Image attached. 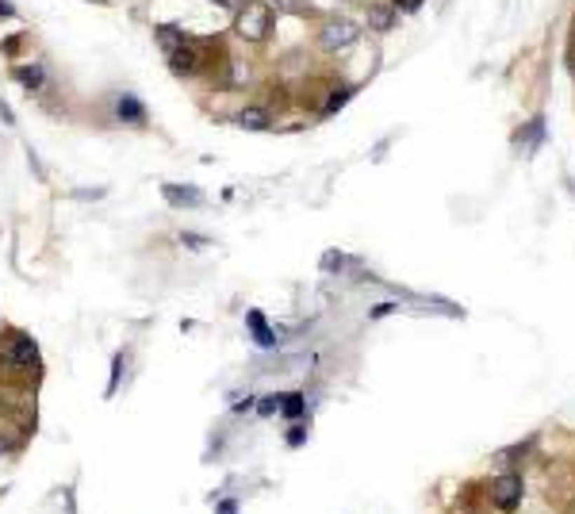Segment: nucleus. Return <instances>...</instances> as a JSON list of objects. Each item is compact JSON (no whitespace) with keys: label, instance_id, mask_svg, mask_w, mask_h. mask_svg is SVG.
<instances>
[{"label":"nucleus","instance_id":"obj_11","mask_svg":"<svg viewBox=\"0 0 575 514\" xmlns=\"http://www.w3.org/2000/svg\"><path fill=\"white\" fill-rule=\"evenodd\" d=\"M303 411H307V403H303L299 391H288V395H280V414H288V419H299Z\"/></svg>","mask_w":575,"mask_h":514},{"label":"nucleus","instance_id":"obj_12","mask_svg":"<svg viewBox=\"0 0 575 514\" xmlns=\"http://www.w3.org/2000/svg\"><path fill=\"white\" fill-rule=\"evenodd\" d=\"M15 77H20L27 88H39L46 81V73H43V65H23V69H15Z\"/></svg>","mask_w":575,"mask_h":514},{"label":"nucleus","instance_id":"obj_25","mask_svg":"<svg viewBox=\"0 0 575 514\" xmlns=\"http://www.w3.org/2000/svg\"><path fill=\"white\" fill-rule=\"evenodd\" d=\"M571 73H575V65H571Z\"/></svg>","mask_w":575,"mask_h":514},{"label":"nucleus","instance_id":"obj_16","mask_svg":"<svg viewBox=\"0 0 575 514\" xmlns=\"http://www.w3.org/2000/svg\"><path fill=\"white\" fill-rule=\"evenodd\" d=\"M261 414H273V411H280V395H265L261 399V407H257Z\"/></svg>","mask_w":575,"mask_h":514},{"label":"nucleus","instance_id":"obj_15","mask_svg":"<svg viewBox=\"0 0 575 514\" xmlns=\"http://www.w3.org/2000/svg\"><path fill=\"white\" fill-rule=\"evenodd\" d=\"M180 242H184L188 250H203V246H208V238H203V234H192V231L180 234Z\"/></svg>","mask_w":575,"mask_h":514},{"label":"nucleus","instance_id":"obj_13","mask_svg":"<svg viewBox=\"0 0 575 514\" xmlns=\"http://www.w3.org/2000/svg\"><path fill=\"white\" fill-rule=\"evenodd\" d=\"M345 269V257L338 254V250H330V254H323V273L330 276V273H341Z\"/></svg>","mask_w":575,"mask_h":514},{"label":"nucleus","instance_id":"obj_21","mask_svg":"<svg viewBox=\"0 0 575 514\" xmlns=\"http://www.w3.org/2000/svg\"><path fill=\"white\" fill-rule=\"evenodd\" d=\"M250 407H253V399H250V395H245V399L238 395V399H234V411H250Z\"/></svg>","mask_w":575,"mask_h":514},{"label":"nucleus","instance_id":"obj_2","mask_svg":"<svg viewBox=\"0 0 575 514\" xmlns=\"http://www.w3.org/2000/svg\"><path fill=\"white\" fill-rule=\"evenodd\" d=\"M522 495H525V484H522V476L518 472H506L503 480L495 484V492H491V499H495V507L499 510H506V514H514L518 507H522Z\"/></svg>","mask_w":575,"mask_h":514},{"label":"nucleus","instance_id":"obj_1","mask_svg":"<svg viewBox=\"0 0 575 514\" xmlns=\"http://www.w3.org/2000/svg\"><path fill=\"white\" fill-rule=\"evenodd\" d=\"M323 46L330 54H341V50H353L357 46V39H360V31H357V23H349V20H334V23H326L323 27Z\"/></svg>","mask_w":575,"mask_h":514},{"label":"nucleus","instance_id":"obj_7","mask_svg":"<svg viewBox=\"0 0 575 514\" xmlns=\"http://www.w3.org/2000/svg\"><path fill=\"white\" fill-rule=\"evenodd\" d=\"M245 323H250L253 341H257L261 349H273L276 341H280V338H276V330H269V323H265V315H261V311H250V315H245Z\"/></svg>","mask_w":575,"mask_h":514},{"label":"nucleus","instance_id":"obj_20","mask_svg":"<svg viewBox=\"0 0 575 514\" xmlns=\"http://www.w3.org/2000/svg\"><path fill=\"white\" fill-rule=\"evenodd\" d=\"M399 8H402V12H418V8H422V0H399Z\"/></svg>","mask_w":575,"mask_h":514},{"label":"nucleus","instance_id":"obj_5","mask_svg":"<svg viewBox=\"0 0 575 514\" xmlns=\"http://www.w3.org/2000/svg\"><path fill=\"white\" fill-rule=\"evenodd\" d=\"M169 69L180 73V77H192V73L200 69V58H196V50H188V46H172L169 50Z\"/></svg>","mask_w":575,"mask_h":514},{"label":"nucleus","instance_id":"obj_4","mask_svg":"<svg viewBox=\"0 0 575 514\" xmlns=\"http://www.w3.org/2000/svg\"><path fill=\"white\" fill-rule=\"evenodd\" d=\"M8 361H12L15 369H35L39 365V346L31 338H15L12 346H8Z\"/></svg>","mask_w":575,"mask_h":514},{"label":"nucleus","instance_id":"obj_10","mask_svg":"<svg viewBox=\"0 0 575 514\" xmlns=\"http://www.w3.org/2000/svg\"><path fill=\"white\" fill-rule=\"evenodd\" d=\"M115 111H119V119H130V123H142V119H146L142 104H138V100H130V96H123V100L115 104Z\"/></svg>","mask_w":575,"mask_h":514},{"label":"nucleus","instance_id":"obj_18","mask_svg":"<svg viewBox=\"0 0 575 514\" xmlns=\"http://www.w3.org/2000/svg\"><path fill=\"white\" fill-rule=\"evenodd\" d=\"M395 311V304H380V307H372V319H384V315H391Z\"/></svg>","mask_w":575,"mask_h":514},{"label":"nucleus","instance_id":"obj_19","mask_svg":"<svg viewBox=\"0 0 575 514\" xmlns=\"http://www.w3.org/2000/svg\"><path fill=\"white\" fill-rule=\"evenodd\" d=\"M215 514H238V503L234 499H223V503H219V510Z\"/></svg>","mask_w":575,"mask_h":514},{"label":"nucleus","instance_id":"obj_3","mask_svg":"<svg viewBox=\"0 0 575 514\" xmlns=\"http://www.w3.org/2000/svg\"><path fill=\"white\" fill-rule=\"evenodd\" d=\"M269 31V8L265 4H245L238 12V35L242 39H265Z\"/></svg>","mask_w":575,"mask_h":514},{"label":"nucleus","instance_id":"obj_8","mask_svg":"<svg viewBox=\"0 0 575 514\" xmlns=\"http://www.w3.org/2000/svg\"><path fill=\"white\" fill-rule=\"evenodd\" d=\"M365 20H368V27H372V31H391L399 23V12H395V8H388V4H368Z\"/></svg>","mask_w":575,"mask_h":514},{"label":"nucleus","instance_id":"obj_24","mask_svg":"<svg viewBox=\"0 0 575 514\" xmlns=\"http://www.w3.org/2000/svg\"><path fill=\"white\" fill-rule=\"evenodd\" d=\"M4 449H8V445H4V438H0V456H4Z\"/></svg>","mask_w":575,"mask_h":514},{"label":"nucleus","instance_id":"obj_9","mask_svg":"<svg viewBox=\"0 0 575 514\" xmlns=\"http://www.w3.org/2000/svg\"><path fill=\"white\" fill-rule=\"evenodd\" d=\"M234 123L242 130H269V123H273V116H269L265 108H242L234 116Z\"/></svg>","mask_w":575,"mask_h":514},{"label":"nucleus","instance_id":"obj_23","mask_svg":"<svg viewBox=\"0 0 575 514\" xmlns=\"http://www.w3.org/2000/svg\"><path fill=\"white\" fill-rule=\"evenodd\" d=\"M0 15H12V8H8V4H0Z\"/></svg>","mask_w":575,"mask_h":514},{"label":"nucleus","instance_id":"obj_14","mask_svg":"<svg viewBox=\"0 0 575 514\" xmlns=\"http://www.w3.org/2000/svg\"><path fill=\"white\" fill-rule=\"evenodd\" d=\"M349 96H353V88H338V93H334V96H330V100H326V111H338V108H341V104H345V100H349Z\"/></svg>","mask_w":575,"mask_h":514},{"label":"nucleus","instance_id":"obj_22","mask_svg":"<svg viewBox=\"0 0 575 514\" xmlns=\"http://www.w3.org/2000/svg\"><path fill=\"white\" fill-rule=\"evenodd\" d=\"M230 77H234V81H245V77H250V69H245V65H234V73H230Z\"/></svg>","mask_w":575,"mask_h":514},{"label":"nucleus","instance_id":"obj_6","mask_svg":"<svg viewBox=\"0 0 575 514\" xmlns=\"http://www.w3.org/2000/svg\"><path fill=\"white\" fill-rule=\"evenodd\" d=\"M161 196H165L172 208H200V203H203V192L180 189V184H161Z\"/></svg>","mask_w":575,"mask_h":514},{"label":"nucleus","instance_id":"obj_17","mask_svg":"<svg viewBox=\"0 0 575 514\" xmlns=\"http://www.w3.org/2000/svg\"><path fill=\"white\" fill-rule=\"evenodd\" d=\"M307 442V430L303 426H292V434H288V445H303Z\"/></svg>","mask_w":575,"mask_h":514}]
</instances>
